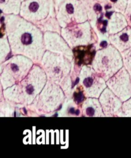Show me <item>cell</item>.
Returning <instances> with one entry per match:
<instances>
[{"mask_svg": "<svg viewBox=\"0 0 131 158\" xmlns=\"http://www.w3.org/2000/svg\"><path fill=\"white\" fill-rule=\"evenodd\" d=\"M124 15L127 20L128 25H129L131 27V0H129Z\"/></svg>", "mask_w": 131, "mask_h": 158, "instance_id": "12", "label": "cell"}, {"mask_svg": "<svg viewBox=\"0 0 131 158\" xmlns=\"http://www.w3.org/2000/svg\"><path fill=\"white\" fill-rule=\"evenodd\" d=\"M107 83L112 92L122 101L131 97V81L125 69H121Z\"/></svg>", "mask_w": 131, "mask_h": 158, "instance_id": "4", "label": "cell"}, {"mask_svg": "<svg viewBox=\"0 0 131 158\" xmlns=\"http://www.w3.org/2000/svg\"><path fill=\"white\" fill-rule=\"evenodd\" d=\"M107 25L109 33L115 34L127 27L128 23L124 14L115 11L112 12L109 16Z\"/></svg>", "mask_w": 131, "mask_h": 158, "instance_id": "7", "label": "cell"}, {"mask_svg": "<svg viewBox=\"0 0 131 158\" xmlns=\"http://www.w3.org/2000/svg\"><path fill=\"white\" fill-rule=\"evenodd\" d=\"M11 69H12V70L14 72H16V71H17L19 70L18 66L16 64H12L11 65Z\"/></svg>", "mask_w": 131, "mask_h": 158, "instance_id": "17", "label": "cell"}, {"mask_svg": "<svg viewBox=\"0 0 131 158\" xmlns=\"http://www.w3.org/2000/svg\"><path fill=\"white\" fill-rule=\"evenodd\" d=\"M128 1L129 0H116L113 4L115 11L124 14L126 9Z\"/></svg>", "mask_w": 131, "mask_h": 158, "instance_id": "10", "label": "cell"}, {"mask_svg": "<svg viewBox=\"0 0 131 158\" xmlns=\"http://www.w3.org/2000/svg\"><path fill=\"white\" fill-rule=\"evenodd\" d=\"M122 62L119 52L112 46L98 51L93 67L104 79H109L121 68Z\"/></svg>", "mask_w": 131, "mask_h": 158, "instance_id": "1", "label": "cell"}, {"mask_svg": "<svg viewBox=\"0 0 131 158\" xmlns=\"http://www.w3.org/2000/svg\"><path fill=\"white\" fill-rule=\"evenodd\" d=\"M22 1H23V0H22Z\"/></svg>", "mask_w": 131, "mask_h": 158, "instance_id": "21", "label": "cell"}, {"mask_svg": "<svg viewBox=\"0 0 131 158\" xmlns=\"http://www.w3.org/2000/svg\"><path fill=\"white\" fill-rule=\"evenodd\" d=\"M124 61L129 72H131V49H128L124 53Z\"/></svg>", "mask_w": 131, "mask_h": 158, "instance_id": "11", "label": "cell"}, {"mask_svg": "<svg viewBox=\"0 0 131 158\" xmlns=\"http://www.w3.org/2000/svg\"><path fill=\"white\" fill-rule=\"evenodd\" d=\"M97 1H98L100 3H101V2H104V1H106V0H97Z\"/></svg>", "mask_w": 131, "mask_h": 158, "instance_id": "20", "label": "cell"}, {"mask_svg": "<svg viewBox=\"0 0 131 158\" xmlns=\"http://www.w3.org/2000/svg\"><path fill=\"white\" fill-rule=\"evenodd\" d=\"M122 110L125 116H131V98L123 104Z\"/></svg>", "mask_w": 131, "mask_h": 158, "instance_id": "13", "label": "cell"}, {"mask_svg": "<svg viewBox=\"0 0 131 158\" xmlns=\"http://www.w3.org/2000/svg\"><path fill=\"white\" fill-rule=\"evenodd\" d=\"M50 0H23L22 1L20 14L28 19L41 20L49 13Z\"/></svg>", "mask_w": 131, "mask_h": 158, "instance_id": "3", "label": "cell"}, {"mask_svg": "<svg viewBox=\"0 0 131 158\" xmlns=\"http://www.w3.org/2000/svg\"><path fill=\"white\" fill-rule=\"evenodd\" d=\"M69 112L71 113V114H75V111L74 110V108H71L70 110H69Z\"/></svg>", "mask_w": 131, "mask_h": 158, "instance_id": "18", "label": "cell"}, {"mask_svg": "<svg viewBox=\"0 0 131 158\" xmlns=\"http://www.w3.org/2000/svg\"><path fill=\"white\" fill-rule=\"evenodd\" d=\"M112 44L119 50L122 51L131 47V27H126L118 33L110 36Z\"/></svg>", "mask_w": 131, "mask_h": 158, "instance_id": "6", "label": "cell"}, {"mask_svg": "<svg viewBox=\"0 0 131 158\" xmlns=\"http://www.w3.org/2000/svg\"><path fill=\"white\" fill-rule=\"evenodd\" d=\"M79 113H80L79 110H77L75 111V114H76V115H78V114H79Z\"/></svg>", "mask_w": 131, "mask_h": 158, "instance_id": "19", "label": "cell"}, {"mask_svg": "<svg viewBox=\"0 0 131 158\" xmlns=\"http://www.w3.org/2000/svg\"><path fill=\"white\" fill-rule=\"evenodd\" d=\"M1 12L6 14H19L22 0H1Z\"/></svg>", "mask_w": 131, "mask_h": 158, "instance_id": "8", "label": "cell"}, {"mask_svg": "<svg viewBox=\"0 0 131 158\" xmlns=\"http://www.w3.org/2000/svg\"><path fill=\"white\" fill-rule=\"evenodd\" d=\"M87 106L85 109L87 115L90 117L103 115L101 107L96 99H90L87 101Z\"/></svg>", "mask_w": 131, "mask_h": 158, "instance_id": "9", "label": "cell"}, {"mask_svg": "<svg viewBox=\"0 0 131 158\" xmlns=\"http://www.w3.org/2000/svg\"><path fill=\"white\" fill-rule=\"evenodd\" d=\"M83 93L82 92L77 94L75 95V101L78 103V102H80L81 101H82L83 100Z\"/></svg>", "mask_w": 131, "mask_h": 158, "instance_id": "15", "label": "cell"}, {"mask_svg": "<svg viewBox=\"0 0 131 158\" xmlns=\"http://www.w3.org/2000/svg\"><path fill=\"white\" fill-rule=\"evenodd\" d=\"M57 17L66 20L74 18L80 22H85L88 16L85 4L82 0H62L58 4Z\"/></svg>", "mask_w": 131, "mask_h": 158, "instance_id": "2", "label": "cell"}, {"mask_svg": "<svg viewBox=\"0 0 131 158\" xmlns=\"http://www.w3.org/2000/svg\"><path fill=\"white\" fill-rule=\"evenodd\" d=\"M26 91H27L28 94H32L33 92V91H34L33 87L32 86H31V85H28L26 88Z\"/></svg>", "mask_w": 131, "mask_h": 158, "instance_id": "16", "label": "cell"}, {"mask_svg": "<svg viewBox=\"0 0 131 158\" xmlns=\"http://www.w3.org/2000/svg\"><path fill=\"white\" fill-rule=\"evenodd\" d=\"M100 102L104 113L107 115H112L117 113L121 107L120 101L108 89H105L102 93Z\"/></svg>", "mask_w": 131, "mask_h": 158, "instance_id": "5", "label": "cell"}, {"mask_svg": "<svg viewBox=\"0 0 131 158\" xmlns=\"http://www.w3.org/2000/svg\"><path fill=\"white\" fill-rule=\"evenodd\" d=\"M21 41L23 44H29L32 42V37L29 33H24L21 38Z\"/></svg>", "mask_w": 131, "mask_h": 158, "instance_id": "14", "label": "cell"}]
</instances>
